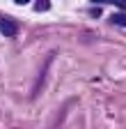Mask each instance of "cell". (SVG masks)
<instances>
[{"label": "cell", "instance_id": "obj_1", "mask_svg": "<svg viewBox=\"0 0 126 129\" xmlns=\"http://www.w3.org/2000/svg\"><path fill=\"white\" fill-rule=\"evenodd\" d=\"M0 32H3L5 37H14L19 32V28H16V23L9 21V19H0Z\"/></svg>", "mask_w": 126, "mask_h": 129}, {"label": "cell", "instance_id": "obj_2", "mask_svg": "<svg viewBox=\"0 0 126 129\" xmlns=\"http://www.w3.org/2000/svg\"><path fill=\"white\" fill-rule=\"evenodd\" d=\"M48 7H51L48 0H37V5H35V9H37V12H44V9H48Z\"/></svg>", "mask_w": 126, "mask_h": 129}, {"label": "cell", "instance_id": "obj_3", "mask_svg": "<svg viewBox=\"0 0 126 129\" xmlns=\"http://www.w3.org/2000/svg\"><path fill=\"white\" fill-rule=\"evenodd\" d=\"M112 21H115V23H121V25H126V16H124V14H115V16H112Z\"/></svg>", "mask_w": 126, "mask_h": 129}, {"label": "cell", "instance_id": "obj_4", "mask_svg": "<svg viewBox=\"0 0 126 129\" xmlns=\"http://www.w3.org/2000/svg\"><path fill=\"white\" fill-rule=\"evenodd\" d=\"M115 5H119V7H126V0H112Z\"/></svg>", "mask_w": 126, "mask_h": 129}, {"label": "cell", "instance_id": "obj_5", "mask_svg": "<svg viewBox=\"0 0 126 129\" xmlns=\"http://www.w3.org/2000/svg\"><path fill=\"white\" fill-rule=\"evenodd\" d=\"M14 3H16V5H28L30 0H14Z\"/></svg>", "mask_w": 126, "mask_h": 129}, {"label": "cell", "instance_id": "obj_6", "mask_svg": "<svg viewBox=\"0 0 126 129\" xmlns=\"http://www.w3.org/2000/svg\"><path fill=\"white\" fill-rule=\"evenodd\" d=\"M92 3H112V0H92Z\"/></svg>", "mask_w": 126, "mask_h": 129}]
</instances>
